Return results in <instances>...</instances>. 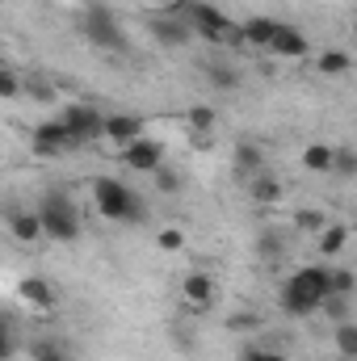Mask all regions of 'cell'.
Listing matches in <instances>:
<instances>
[{
    "instance_id": "obj_21",
    "label": "cell",
    "mask_w": 357,
    "mask_h": 361,
    "mask_svg": "<svg viewBox=\"0 0 357 361\" xmlns=\"http://www.w3.org/2000/svg\"><path fill=\"white\" fill-rule=\"evenodd\" d=\"M337 353H341L345 361L357 357V324H349V319L337 324Z\"/></svg>"
},
{
    "instance_id": "obj_6",
    "label": "cell",
    "mask_w": 357,
    "mask_h": 361,
    "mask_svg": "<svg viewBox=\"0 0 357 361\" xmlns=\"http://www.w3.org/2000/svg\"><path fill=\"white\" fill-rule=\"evenodd\" d=\"M101 109H92V105H68L63 114H59V122L68 126V135H72V143L76 147H89L101 139Z\"/></svg>"
},
{
    "instance_id": "obj_26",
    "label": "cell",
    "mask_w": 357,
    "mask_h": 361,
    "mask_svg": "<svg viewBox=\"0 0 357 361\" xmlns=\"http://www.w3.org/2000/svg\"><path fill=\"white\" fill-rule=\"evenodd\" d=\"M21 89H25V80H21L13 68H0V97L13 101V97H21Z\"/></svg>"
},
{
    "instance_id": "obj_7",
    "label": "cell",
    "mask_w": 357,
    "mask_h": 361,
    "mask_svg": "<svg viewBox=\"0 0 357 361\" xmlns=\"http://www.w3.org/2000/svg\"><path fill=\"white\" fill-rule=\"evenodd\" d=\"M30 143H34L38 156H68V152H76V143H72V135H68V126H63L59 118L34 126V139H30Z\"/></svg>"
},
{
    "instance_id": "obj_9",
    "label": "cell",
    "mask_w": 357,
    "mask_h": 361,
    "mask_svg": "<svg viewBox=\"0 0 357 361\" xmlns=\"http://www.w3.org/2000/svg\"><path fill=\"white\" fill-rule=\"evenodd\" d=\"M265 51L269 55H277V59H303V55L311 51V42H307L303 30H294V25H277Z\"/></svg>"
},
{
    "instance_id": "obj_30",
    "label": "cell",
    "mask_w": 357,
    "mask_h": 361,
    "mask_svg": "<svg viewBox=\"0 0 357 361\" xmlns=\"http://www.w3.org/2000/svg\"><path fill=\"white\" fill-rule=\"evenodd\" d=\"M34 361H76V357H68V349H59V345H34Z\"/></svg>"
},
{
    "instance_id": "obj_18",
    "label": "cell",
    "mask_w": 357,
    "mask_h": 361,
    "mask_svg": "<svg viewBox=\"0 0 357 361\" xmlns=\"http://www.w3.org/2000/svg\"><path fill=\"white\" fill-rule=\"evenodd\" d=\"M332 152H337V147H328V143L303 147V169H307V173H332Z\"/></svg>"
},
{
    "instance_id": "obj_15",
    "label": "cell",
    "mask_w": 357,
    "mask_h": 361,
    "mask_svg": "<svg viewBox=\"0 0 357 361\" xmlns=\"http://www.w3.org/2000/svg\"><path fill=\"white\" fill-rule=\"evenodd\" d=\"M248 197H253L257 206H273V202H282V180L269 177L265 169L253 173V177H248Z\"/></svg>"
},
{
    "instance_id": "obj_31",
    "label": "cell",
    "mask_w": 357,
    "mask_h": 361,
    "mask_svg": "<svg viewBox=\"0 0 357 361\" xmlns=\"http://www.w3.org/2000/svg\"><path fill=\"white\" fill-rule=\"evenodd\" d=\"M257 252H261V257H269V261H273V257L282 252V235H273V231H265V235L257 240Z\"/></svg>"
},
{
    "instance_id": "obj_19",
    "label": "cell",
    "mask_w": 357,
    "mask_h": 361,
    "mask_svg": "<svg viewBox=\"0 0 357 361\" xmlns=\"http://www.w3.org/2000/svg\"><path fill=\"white\" fill-rule=\"evenodd\" d=\"M345 244H349V227H345V223H328V227L320 231V252H324V257H337Z\"/></svg>"
},
{
    "instance_id": "obj_24",
    "label": "cell",
    "mask_w": 357,
    "mask_h": 361,
    "mask_svg": "<svg viewBox=\"0 0 357 361\" xmlns=\"http://www.w3.org/2000/svg\"><path fill=\"white\" fill-rule=\"evenodd\" d=\"M328 294H353V269H328Z\"/></svg>"
},
{
    "instance_id": "obj_2",
    "label": "cell",
    "mask_w": 357,
    "mask_h": 361,
    "mask_svg": "<svg viewBox=\"0 0 357 361\" xmlns=\"http://www.w3.org/2000/svg\"><path fill=\"white\" fill-rule=\"evenodd\" d=\"M164 13H173L181 17L193 34H202L206 42H231V47H244L240 42V30L227 21V13L223 8H214L210 0H177V4H169Z\"/></svg>"
},
{
    "instance_id": "obj_8",
    "label": "cell",
    "mask_w": 357,
    "mask_h": 361,
    "mask_svg": "<svg viewBox=\"0 0 357 361\" xmlns=\"http://www.w3.org/2000/svg\"><path fill=\"white\" fill-rule=\"evenodd\" d=\"M122 164H126L131 173H156V169L164 164V147H160L156 139L139 135L135 143H126V147H122Z\"/></svg>"
},
{
    "instance_id": "obj_11",
    "label": "cell",
    "mask_w": 357,
    "mask_h": 361,
    "mask_svg": "<svg viewBox=\"0 0 357 361\" xmlns=\"http://www.w3.org/2000/svg\"><path fill=\"white\" fill-rule=\"evenodd\" d=\"M17 294H21V302H30V307H38V311H55V286L47 281V277H38V273H30V277H21L17 281Z\"/></svg>"
},
{
    "instance_id": "obj_5",
    "label": "cell",
    "mask_w": 357,
    "mask_h": 361,
    "mask_svg": "<svg viewBox=\"0 0 357 361\" xmlns=\"http://www.w3.org/2000/svg\"><path fill=\"white\" fill-rule=\"evenodd\" d=\"M80 30H85V38H89L92 47H101V51H126V34L118 30L114 13H109L105 4H89V8H85Z\"/></svg>"
},
{
    "instance_id": "obj_4",
    "label": "cell",
    "mask_w": 357,
    "mask_h": 361,
    "mask_svg": "<svg viewBox=\"0 0 357 361\" xmlns=\"http://www.w3.org/2000/svg\"><path fill=\"white\" fill-rule=\"evenodd\" d=\"M92 202H97V214L109 223H143V197L118 177L92 180Z\"/></svg>"
},
{
    "instance_id": "obj_32",
    "label": "cell",
    "mask_w": 357,
    "mask_h": 361,
    "mask_svg": "<svg viewBox=\"0 0 357 361\" xmlns=\"http://www.w3.org/2000/svg\"><path fill=\"white\" fill-rule=\"evenodd\" d=\"M156 185H160L164 193H177V189H181V177L173 173V169H164V164H160V169H156Z\"/></svg>"
},
{
    "instance_id": "obj_23",
    "label": "cell",
    "mask_w": 357,
    "mask_h": 361,
    "mask_svg": "<svg viewBox=\"0 0 357 361\" xmlns=\"http://www.w3.org/2000/svg\"><path fill=\"white\" fill-rule=\"evenodd\" d=\"M294 223H298L303 231H315V235H320V231L328 227V219H324V210H315V206H303V210L294 214Z\"/></svg>"
},
{
    "instance_id": "obj_16",
    "label": "cell",
    "mask_w": 357,
    "mask_h": 361,
    "mask_svg": "<svg viewBox=\"0 0 357 361\" xmlns=\"http://www.w3.org/2000/svg\"><path fill=\"white\" fill-rule=\"evenodd\" d=\"M273 30H277V21H269V17H253V21H244V25H240V42H244V47L265 51L269 38H273Z\"/></svg>"
},
{
    "instance_id": "obj_12",
    "label": "cell",
    "mask_w": 357,
    "mask_h": 361,
    "mask_svg": "<svg viewBox=\"0 0 357 361\" xmlns=\"http://www.w3.org/2000/svg\"><path fill=\"white\" fill-rule=\"evenodd\" d=\"M4 223H8V231H13V240H21V244H34V240H42V223H38V214H34V210L4 206Z\"/></svg>"
},
{
    "instance_id": "obj_13",
    "label": "cell",
    "mask_w": 357,
    "mask_h": 361,
    "mask_svg": "<svg viewBox=\"0 0 357 361\" xmlns=\"http://www.w3.org/2000/svg\"><path fill=\"white\" fill-rule=\"evenodd\" d=\"M152 34H156V42H160V47H185L193 30H189L181 17H173V13H160V17L152 21Z\"/></svg>"
},
{
    "instance_id": "obj_1",
    "label": "cell",
    "mask_w": 357,
    "mask_h": 361,
    "mask_svg": "<svg viewBox=\"0 0 357 361\" xmlns=\"http://www.w3.org/2000/svg\"><path fill=\"white\" fill-rule=\"evenodd\" d=\"M324 294H328V269H324V265H303V269L290 273V281L282 286L277 302H282L286 315L303 319V315H315V311H320Z\"/></svg>"
},
{
    "instance_id": "obj_25",
    "label": "cell",
    "mask_w": 357,
    "mask_h": 361,
    "mask_svg": "<svg viewBox=\"0 0 357 361\" xmlns=\"http://www.w3.org/2000/svg\"><path fill=\"white\" fill-rule=\"evenodd\" d=\"M332 173H341V177H353V173H357L353 147H337V152H332Z\"/></svg>"
},
{
    "instance_id": "obj_34",
    "label": "cell",
    "mask_w": 357,
    "mask_h": 361,
    "mask_svg": "<svg viewBox=\"0 0 357 361\" xmlns=\"http://www.w3.org/2000/svg\"><path fill=\"white\" fill-rule=\"evenodd\" d=\"M240 361H286L282 353H273V349H244V357Z\"/></svg>"
},
{
    "instance_id": "obj_22",
    "label": "cell",
    "mask_w": 357,
    "mask_h": 361,
    "mask_svg": "<svg viewBox=\"0 0 357 361\" xmlns=\"http://www.w3.org/2000/svg\"><path fill=\"white\" fill-rule=\"evenodd\" d=\"M320 307H324V315H328L332 324H345V319H349V298H345V294H324Z\"/></svg>"
},
{
    "instance_id": "obj_14",
    "label": "cell",
    "mask_w": 357,
    "mask_h": 361,
    "mask_svg": "<svg viewBox=\"0 0 357 361\" xmlns=\"http://www.w3.org/2000/svg\"><path fill=\"white\" fill-rule=\"evenodd\" d=\"M181 294H185V302H189V307H210V298H214V277H210V273H202V269L185 273Z\"/></svg>"
},
{
    "instance_id": "obj_3",
    "label": "cell",
    "mask_w": 357,
    "mask_h": 361,
    "mask_svg": "<svg viewBox=\"0 0 357 361\" xmlns=\"http://www.w3.org/2000/svg\"><path fill=\"white\" fill-rule=\"evenodd\" d=\"M34 214H38L47 240H55V244H72V240H80V210H76V202H72L63 189H47Z\"/></svg>"
},
{
    "instance_id": "obj_35",
    "label": "cell",
    "mask_w": 357,
    "mask_h": 361,
    "mask_svg": "<svg viewBox=\"0 0 357 361\" xmlns=\"http://www.w3.org/2000/svg\"><path fill=\"white\" fill-rule=\"evenodd\" d=\"M341 361H345V357H341Z\"/></svg>"
},
{
    "instance_id": "obj_33",
    "label": "cell",
    "mask_w": 357,
    "mask_h": 361,
    "mask_svg": "<svg viewBox=\"0 0 357 361\" xmlns=\"http://www.w3.org/2000/svg\"><path fill=\"white\" fill-rule=\"evenodd\" d=\"M210 76H214V85H219V89H236V85H240L231 68H210Z\"/></svg>"
},
{
    "instance_id": "obj_29",
    "label": "cell",
    "mask_w": 357,
    "mask_h": 361,
    "mask_svg": "<svg viewBox=\"0 0 357 361\" xmlns=\"http://www.w3.org/2000/svg\"><path fill=\"white\" fill-rule=\"evenodd\" d=\"M156 248H164V252H181V248H185V235H181L177 227H164V231L156 235Z\"/></svg>"
},
{
    "instance_id": "obj_27",
    "label": "cell",
    "mask_w": 357,
    "mask_h": 361,
    "mask_svg": "<svg viewBox=\"0 0 357 361\" xmlns=\"http://www.w3.org/2000/svg\"><path fill=\"white\" fill-rule=\"evenodd\" d=\"M17 353V336H13V319L0 315V361H8Z\"/></svg>"
},
{
    "instance_id": "obj_28",
    "label": "cell",
    "mask_w": 357,
    "mask_h": 361,
    "mask_svg": "<svg viewBox=\"0 0 357 361\" xmlns=\"http://www.w3.org/2000/svg\"><path fill=\"white\" fill-rule=\"evenodd\" d=\"M214 126V109L210 105H193L189 109V130H210Z\"/></svg>"
},
{
    "instance_id": "obj_10",
    "label": "cell",
    "mask_w": 357,
    "mask_h": 361,
    "mask_svg": "<svg viewBox=\"0 0 357 361\" xmlns=\"http://www.w3.org/2000/svg\"><path fill=\"white\" fill-rule=\"evenodd\" d=\"M101 135L114 139L118 147H126V143H135L143 135V118L139 114H105L101 118Z\"/></svg>"
},
{
    "instance_id": "obj_20",
    "label": "cell",
    "mask_w": 357,
    "mask_h": 361,
    "mask_svg": "<svg viewBox=\"0 0 357 361\" xmlns=\"http://www.w3.org/2000/svg\"><path fill=\"white\" fill-rule=\"evenodd\" d=\"M349 68H353V59L345 51H324L320 55V76H345Z\"/></svg>"
},
{
    "instance_id": "obj_17",
    "label": "cell",
    "mask_w": 357,
    "mask_h": 361,
    "mask_svg": "<svg viewBox=\"0 0 357 361\" xmlns=\"http://www.w3.org/2000/svg\"><path fill=\"white\" fill-rule=\"evenodd\" d=\"M261 169H265L261 147H257V143H236V173L253 177V173H261Z\"/></svg>"
}]
</instances>
